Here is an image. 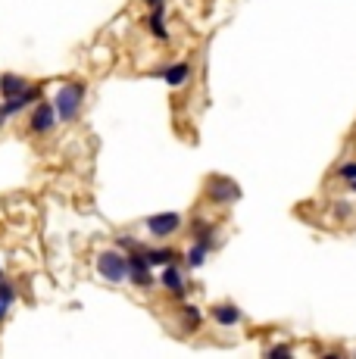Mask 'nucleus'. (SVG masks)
Returning a JSON list of instances; mask_svg holds the SVG:
<instances>
[{
	"mask_svg": "<svg viewBox=\"0 0 356 359\" xmlns=\"http://www.w3.org/2000/svg\"><path fill=\"white\" fill-rule=\"evenodd\" d=\"M81 100H85V82H69L63 85L60 91H56V119H63V122H72L75 116H78L81 109Z\"/></svg>",
	"mask_w": 356,
	"mask_h": 359,
	"instance_id": "f257e3e1",
	"label": "nucleus"
},
{
	"mask_svg": "<svg viewBox=\"0 0 356 359\" xmlns=\"http://www.w3.org/2000/svg\"><path fill=\"white\" fill-rule=\"evenodd\" d=\"M97 272H101V278H107L109 285H122L128 278V257L119 250L97 253Z\"/></svg>",
	"mask_w": 356,
	"mask_h": 359,
	"instance_id": "f03ea898",
	"label": "nucleus"
},
{
	"mask_svg": "<svg viewBox=\"0 0 356 359\" xmlns=\"http://www.w3.org/2000/svg\"><path fill=\"white\" fill-rule=\"evenodd\" d=\"M128 278H132V285L141 287V291L154 287V275H150V263H147V257H144V247L128 253Z\"/></svg>",
	"mask_w": 356,
	"mask_h": 359,
	"instance_id": "7ed1b4c3",
	"label": "nucleus"
},
{
	"mask_svg": "<svg viewBox=\"0 0 356 359\" xmlns=\"http://www.w3.org/2000/svg\"><path fill=\"white\" fill-rule=\"evenodd\" d=\"M56 125V107L54 103H34V109H32V116H28V131L32 135H48L50 129Z\"/></svg>",
	"mask_w": 356,
	"mask_h": 359,
	"instance_id": "20e7f679",
	"label": "nucleus"
},
{
	"mask_svg": "<svg viewBox=\"0 0 356 359\" xmlns=\"http://www.w3.org/2000/svg\"><path fill=\"white\" fill-rule=\"evenodd\" d=\"M207 194L213 204H231V200H238L241 197V188H238L231 178H222V175H213L207 182Z\"/></svg>",
	"mask_w": 356,
	"mask_h": 359,
	"instance_id": "39448f33",
	"label": "nucleus"
},
{
	"mask_svg": "<svg viewBox=\"0 0 356 359\" xmlns=\"http://www.w3.org/2000/svg\"><path fill=\"white\" fill-rule=\"evenodd\" d=\"M182 228V216H178V213H160V216H150L147 219V231L154 237H172L175 231Z\"/></svg>",
	"mask_w": 356,
	"mask_h": 359,
	"instance_id": "423d86ee",
	"label": "nucleus"
},
{
	"mask_svg": "<svg viewBox=\"0 0 356 359\" xmlns=\"http://www.w3.org/2000/svg\"><path fill=\"white\" fill-rule=\"evenodd\" d=\"M38 97H41V88H38V85H34V88H28L25 94H19V97H3V103H0V125H3V119H10V116L22 113L25 107H32Z\"/></svg>",
	"mask_w": 356,
	"mask_h": 359,
	"instance_id": "0eeeda50",
	"label": "nucleus"
},
{
	"mask_svg": "<svg viewBox=\"0 0 356 359\" xmlns=\"http://www.w3.org/2000/svg\"><path fill=\"white\" fill-rule=\"evenodd\" d=\"M160 285L166 287L169 294H175V297H185V291H188V285H185V275H182V269H178V265H175V263H169L166 269H163Z\"/></svg>",
	"mask_w": 356,
	"mask_h": 359,
	"instance_id": "6e6552de",
	"label": "nucleus"
},
{
	"mask_svg": "<svg viewBox=\"0 0 356 359\" xmlns=\"http://www.w3.org/2000/svg\"><path fill=\"white\" fill-rule=\"evenodd\" d=\"M209 316H213L222 328H231V325H238V322L244 318L241 309H238L235 303H219V306H213V309H209Z\"/></svg>",
	"mask_w": 356,
	"mask_h": 359,
	"instance_id": "1a4fd4ad",
	"label": "nucleus"
},
{
	"mask_svg": "<svg viewBox=\"0 0 356 359\" xmlns=\"http://www.w3.org/2000/svg\"><path fill=\"white\" fill-rule=\"evenodd\" d=\"M28 88H32V85H28L22 75H13V72L0 75V94L3 97H19V94H25Z\"/></svg>",
	"mask_w": 356,
	"mask_h": 359,
	"instance_id": "9d476101",
	"label": "nucleus"
},
{
	"mask_svg": "<svg viewBox=\"0 0 356 359\" xmlns=\"http://www.w3.org/2000/svg\"><path fill=\"white\" fill-rule=\"evenodd\" d=\"M147 25H150V34L156 41H169V28H166V10L160 7H150V16H147Z\"/></svg>",
	"mask_w": 356,
	"mask_h": 359,
	"instance_id": "9b49d317",
	"label": "nucleus"
},
{
	"mask_svg": "<svg viewBox=\"0 0 356 359\" xmlns=\"http://www.w3.org/2000/svg\"><path fill=\"white\" fill-rule=\"evenodd\" d=\"M163 78H166L169 88H182V85H188V78H191V66L188 63H175V66L163 69Z\"/></svg>",
	"mask_w": 356,
	"mask_h": 359,
	"instance_id": "f8f14e48",
	"label": "nucleus"
},
{
	"mask_svg": "<svg viewBox=\"0 0 356 359\" xmlns=\"http://www.w3.org/2000/svg\"><path fill=\"white\" fill-rule=\"evenodd\" d=\"M209 250H213V247H209V244H203V241H194V247H191V250H188V257H185V259H188V265H191V269H200V265L207 263Z\"/></svg>",
	"mask_w": 356,
	"mask_h": 359,
	"instance_id": "ddd939ff",
	"label": "nucleus"
},
{
	"mask_svg": "<svg viewBox=\"0 0 356 359\" xmlns=\"http://www.w3.org/2000/svg\"><path fill=\"white\" fill-rule=\"evenodd\" d=\"M144 257H147L150 265H169L178 259V253L169 250V247H156V250H144Z\"/></svg>",
	"mask_w": 356,
	"mask_h": 359,
	"instance_id": "4468645a",
	"label": "nucleus"
},
{
	"mask_svg": "<svg viewBox=\"0 0 356 359\" xmlns=\"http://www.w3.org/2000/svg\"><path fill=\"white\" fill-rule=\"evenodd\" d=\"M191 231H194V241H203V244H209V247H216V225H209V222H203V219H197L194 225H191Z\"/></svg>",
	"mask_w": 356,
	"mask_h": 359,
	"instance_id": "2eb2a0df",
	"label": "nucleus"
},
{
	"mask_svg": "<svg viewBox=\"0 0 356 359\" xmlns=\"http://www.w3.org/2000/svg\"><path fill=\"white\" fill-rule=\"evenodd\" d=\"M182 325L188 328V331H197V328H200V309H197V306H191V303L182 306Z\"/></svg>",
	"mask_w": 356,
	"mask_h": 359,
	"instance_id": "dca6fc26",
	"label": "nucleus"
},
{
	"mask_svg": "<svg viewBox=\"0 0 356 359\" xmlns=\"http://www.w3.org/2000/svg\"><path fill=\"white\" fill-rule=\"evenodd\" d=\"M266 356H284V359H291L294 356V350H291V347H284V344H278V347H269V350H266Z\"/></svg>",
	"mask_w": 356,
	"mask_h": 359,
	"instance_id": "f3484780",
	"label": "nucleus"
},
{
	"mask_svg": "<svg viewBox=\"0 0 356 359\" xmlns=\"http://www.w3.org/2000/svg\"><path fill=\"white\" fill-rule=\"evenodd\" d=\"M337 175H341L344 182H353L356 178V163H344L341 169H337Z\"/></svg>",
	"mask_w": 356,
	"mask_h": 359,
	"instance_id": "a211bd4d",
	"label": "nucleus"
},
{
	"mask_svg": "<svg viewBox=\"0 0 356 359\" xmlns=\"http://www.w3.org/2000/svg\"><path fill=\"white\" fill-rule=\"evenodd\" d=\"M7 309H10V303H7V300H0V322L7 318Z\"/></svg>",
	"mask_w": 356,
	"mask_h": 359,
	"instance_id": "6ab92c4d",
	"label": "nucleus"
},
{
	"mask_svg": "<svg viewBox=\"0 0 356 359\" xmlns=\"http://www.w3.org/2000/svg\"><path fill=\"white\" fill-rule=\"evenodd\" d=\"M144 3H147V7H160L163 0H144Z\"/></svg>",
	"mask_w": 356,
	"mask_h": 359,
	"instance_id": "aec40b11",
	"label": "nucleus"
},
{
	"mask_svg": "<svg viewBox=\"0 0 356 359\" xmlns=\"http://www.w3.org/2000/svg\"><path fill=\"white\" fill-rule=\"evenodd\" d=\"M347 188H350V191H353V194H356V178H353V182H350V184H347Z\"/></svg>",
	"mask_w": 356,
	"mask_h": 359,
	"instance_id": "412c9836",
	"label": "nucleus"
},
{
	"mask_svg": "<svg viewBox=\"0 0 356 359\" xmlns=\"http://www.w3.org/2000/svg\"><path fill=\"white\" fill-rule=\"evenodd\" d=\"M0 278H3V265H0Z\"/></svg>",
	"mask_w": 356,
	"mask_h": 359,
	"instance_id": "4be33fe9",
	"label": "nucleus"
}]
</instances>
